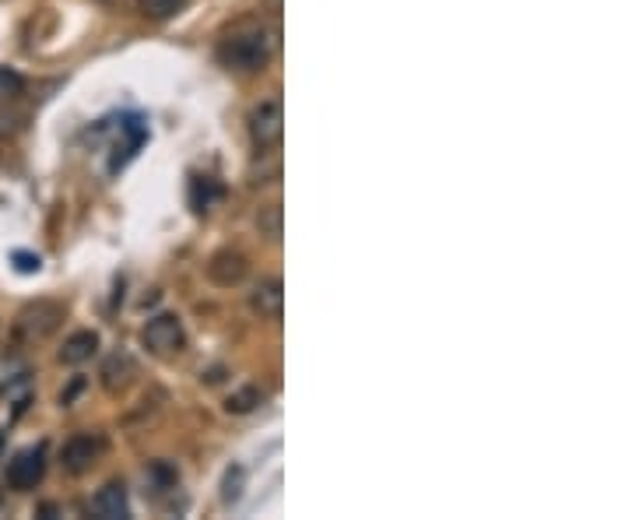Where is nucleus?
Masks as SVG:
<instances>
[{"label": "nucleus", "mask_w": 632, "mask_h": 520, "mask_svg": "<svg viewBox=\"0 0 632 520\" xmlns=\"http://www.w3.org/2000/svg\"><path fill=\"white\" fill-rule=\"evenodd\" d=\"M183 0H144V11L152 14V18H169L173 11H180Z\"/></svg>", "instance_id": "obj_17"}, {"label": "nucleus", "mask_w": 632, "mask_h": 520, "mask_svg": "<svg viewBox=\"0 0 632 520\" xmlns=\"http://www.w3.org/2000/svg\"><path fill=\"white\" fill-rule=\"evenodd\" d=\"M11 260H14V271H21V275H35V271L43 268L39 253H28V250H14Z\"/></svg>", "instance_id": "obj_15"}, {"label": "nucleus", "mask_w": 632, "mask_h": 520, "mask_svg": "<svg viewBox=\"0 0 632 520\" xmlns=\"http://www.w3.org/2000/svg\"><path fill=\"white\" fill-rule=\"evenodd\" d=\"M102 436H91V432H78V436H71L67 443H64V454H60V461H64V468L71 471V475H82V471H89L91 464H95V457L102 454Z\"/></svg>", "instance_id": "obj_6"}, {"label": "nucleus", "mask_w": 632, "mask_h": 520, "mask_svg": "<svg viewBox=\"0 0 632 520\" xmlns=\"http://www.w3.org/2000/svg\"><path fill=\"white\" fill-rule=\"evenodd\" d=\"M222 64L236 67V71H261L271 60V35L264 28H250L239 35H229L218 50Z\"/></svg>", "instance_id": "obj_1"}, {"label": "nucleus", "mask_w": 632, "mask_h": 520, "mask_svg": "<svg viewBox=\"0 0 632 520\" xmlns=\"http://www.w3.org/2000/svg\"><path fill=\"white\" fill-rule=\"evenodd\" d=\"M141 341H144V348H152L155 355H176L183 345H186L180 316H173V313L152 316V320L144 323V330H141Z\"/></svg>", "instance_id": "obj_2"}, {"label": "nucleus", "mask_w": 632, "mask_h": 520, "mask_svg": "<svg viewBox=\"0 0 632 520\" xmlns=\"http://www.w3.org/2000/svg\"><path fill=\"white\" fill-rule=\"evenodd\" d=\"M130 376H134V359H130L127 352H116V355L105 359V366H102V387H105L109 394L123 391V387L130 384Z\"/></svg>", "instance_id": "obj_11"}, {"label": "nucleus", "mask_w": 632, "mask_h": 520, "mask_svg": "<svg viewBox=\"0 0 632 520\" xmlns=\"http://www.w3.org/2000/svg\"><path fill=\"white\" fill-rule=\"evenodd\" d=\"M60 320H64V310L57 303H35V307L18 313V334L28 341H43L57 330Z\"/></svg>", "instance_id": "obj_5"}, {"label": "nucleus", "mask_w": 632, "mask_h": 520, "mask_svg": "<svg viewBox=\"0 0 632 520\" xmlns=\"http://www.w3.org/2000/svg\"><path fill=\"white\" fill-rule=\"evenodd\" d=\"M218 198H222V187L211 176H193L190 180V205H193V211H207Z\"/></svg>", "instance_id": "obj_13"}, {"label": "nucleus", "mask_w": 632, "mask_h": 520, "mask_svg": "<svg viewBox=\"0 0 632 520\" xmlns=\"http://www.w3.org/2000/svg\"><path fill=\"white\" fill-rule=\"evenodd\" d=\"M261 401H264V391H261V387H243V391H236V394L225 401V408H229L232 415H246V412H254Z\"/></svg>", "instance_id": "obj_14"}, {"label": "nucleus", "mask_w": 632, "mask_h": 520, "mask_svg": "<svg viewBox=\"0 0 632 520\" xmlns=\"http://www.w3.org/2000/svg\"><path fill=\"white\" fill-rule=\"evenodd\" d=\"M43 471H46V450L43 446H25L7 464V485L14 493H28V489H35L43 482Z\"/></svg>", "instance_id": "obj_3"}, {"label": "nucleus", "mask_w": 632, "mask_h": 520, "mask_svg": "<svg viewBox=\"0 0 632 520\" xmlns=\"http://www.w3.org/2000/svg\"><path fill=\"white\" fill-rule=\"evenodd\" d=\"M239 493H243V468H229L222 500H225V503H232V500H239Z\"/></svg>", "instance_id": "obj_16"}, {"label": "nucleus", "mask_w": 632, "mask_h": 520, "mask_svg": "<svg viewBox=\"0 0 632 520\" xmlns=\"http://www.w3.org/2000/svg\"><path fill=\"white\" fill-rule=\"evenodd\" d=\"M28 362L21 355H4L0 359V394H11L14 387H21L28 380Z\"/></svg>", "instance_id": "obj_12"}, {"label": "nucleus", "mask_w": 632, "mask_h": 520, "mask_svg": "<svg viewBox=\"0 0 632 520\" xmlns=\"http://www.w3.org/2000/svg\"><path fill=\"white\" fill-rule=\"evenodd\" d=\"M250 307H254V313H261V316H268V320H277V316H281V307H285L281 282H277V278H264V282L250 292Z\"/></svg>", "instance_id": "obj_9"}, {"label": "nucleus", "mask_w": 632, "mask_h": 520, "mask_svg": "<svg viewBox=\"0 0 632 520\" xmlns=\"http://www.w3.org/2000/svg\"><path fill=\"white\" fill-rule=\"evenodd\" d=\"M95 352H98V334H95V330H74V334L64 341V348H60V362L82 366V362H89Z\"/></svg>", "instance_id": "obj_10"}, {"label": "nucleus", "mask_w": 632, "mask_h": 520, "mask_svg": "<svg viewBox=\"0 0 632 520\" xmlns=\"http://www.w3.org/2000/svg\"><path fill=\"white\" fill-rule=\"evenodd\" d=\"M91 510H95V517H105V520L127 517V514H130L127 485H123V482H109L105 489H98V496L91 500Z\"/></svg>", "instance_id": "obj_7"}, {"label": "nucleus", "mask_w": 632, "mask_h": 520, "mask_svg": "<svg viewBox=\"0 0 632 520\" xmlns=\"http://www.w3.org/2000/svg\"><path fill=\"white\" fill-rule=\"evenodd\" d=\"M0 454H4V432H0Z\"/></svg>", "instance_id": "obj_18"}, {"label": "nucleus", "mask_w": 632, "mask_h": 520, "mask_svg": "<svg viewBox=\"0 0 632 520\" xmlns=\"http://www.w3.org/2000/svg\"><path fill=\"white\" fill-rule=\"evenodd\" d=\"M281 123H285V116H281V103H277V99H268V103H261L250 113V137H254V144H257L261 151L277 148L281 130H285Z\"/></svg>", "instance_id": "obj_4"}, {"label": "nucleus", "mask_w": 632, "mask_h": 520, "mask_svg": "<svg viewBox=\"0 0 632 520\" xmlns=\"http://www.w3.org/2000/svg\"><path fill=\"white\" fill-rule=\"evenodd\" d=\"M207 275H211L215 285H236V282H243V275H246V260H243V253L222 250V253L211 257Z\"/></svg>", "instance_id": "obj_8"}]
</instances>
